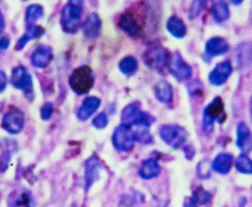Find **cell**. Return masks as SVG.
<instances>
[{"mask_svg":"<svg viewBox=\"0 0 252 207\" xmlns=\"http://www.w3.org/2000/svg\"><path fill=\"white\" fill-rule=\"evenodd\" d=\"M227 119L222 97L216 96L204 108L202 115V129L204 133L211 135L215 131V124L221 125Z\"/></svg>","mask_w":252,"mask_h":207,"instance_id":"cell-1","label":"cell"},{"mask_svg":"<svg viewBox=\"0 0 252 207\" xmlns=\"http://www.w3.org/2000/svg\"><path fill=\"white\" fill-rule=\"evenodd\" d=\"M171 57V53L166 48L157 44L149 46L142 54L143 62L146 67L162 75L168 72Z\"/></svg>","mask_w":252,"mask_h":207,"instance_id":"cell-2","label":"cell"},{"mask_svg":"<svg viewBox=\"0 0 252 207\" xmlns=\"http://www.w3.org/2000/svg\"><path fill=\"white\" fill-rule=\"evenodd\" d=\"M83 1H68L62 8L60 24L62 30L68 34H75L81 26Z\"/></svg>","mask_w":252,"mask_h":207,"instance_id":"cell-3","label":"cell"},{"mask_svg":"<svg viewBox=\"0 0 252 207\" xmlns=\"http://www.w3.org/2000/svg\"><path fill=\"white\" fill-rule=\"evenodd\" d=\"M68 82L75 94L79 96L87 94L94 84V73L90 67L83 65L73 70Z\"/></svg>","mask_w":252,"mask_h":207,"instance_id":"cell-4","label":"cell"},{"mask_svg":"<svg viewBox=\"0 0 252 207\" xmlns=\"http://www.w3.org/2000/svg\"><path fill=\"white\" fill-rule=\"evenodd\" d=\"M121 124L130 127L144 126L151 128L157 121L155 117L141 109L138 102L131 103L126 105L121 112Z\"/></svg>","mask_w":252,"mask_h":207,"instance_id":"cell-5","label":"cell"},{"mask_svg":"<svg viewBox=\"0 0 252 207\" xmlns=\"http://www.w3.org/2000/svg\"><path fill=\"white\" fill-rule=\"evenodd\" d=\"M10 84L14 88L19 90L25 94V97L30 102H32L35 99L33 80L25 66L18 65L12 70Z\"/></svg>","mask_w":252,"mask_h":207,"instance_id":"cell-6","label":"cell"},{"mask_svg":"<svg viewBox=\"0 0 252 207\" xmlns=\"http://www.w3.org/2000/svg\"><path fill=\"white\" fill-rule=\"evenodd\" d=\"M160 139L165 144L178 149L186 143L189 137L187 129L178 125H165L158 129Z\"/></svg>","mask_w":252,"mask_h":207,"instance_id":"cell-7","label":"cell"},{"mask_svg":"<svg viewBox=\"0 0 252 207\" xmlns=\"http://www.w3.org/2000/svg\"><path fill=\"white\" fill-rule=\"evenodd\" d=\"M136 143L132 127L120 124L113 130L112 143L119 152H130L134 149Z\"/></svg>","mask_w":252,"mask_h":207,"instance_id":"cell-8","label":"cell"},{"mask_svg":"<svg viewBox=\"0 0 252 207\" xmlns=\"http://www.w3.org/2000/svg\"><path fill=\"white\" fill-rule=\"evenodd\" d=\"M25 115L22 110L16 107L9 108L2 118L1 127L11 135H18L25 128Z\"/></svg>","mask_w":252,"mask_h":207,"instance_id":"cell-9","label":"cell"},{"mask_svg":"<svg viewBox=\"0 0 252 207\" xmlns=\"http://www.w3.org/2000/svg\"><path fill=\"white\" fill-rule=\"evenodd\" d=\"M168 72L178 82H185L190 79L192 76V67L184 59L178 51L171 53L168 66Z\"/></svg>","mask_w":252,"mask_h":207,"instance_id":"cell-10","label":"cell"},{"mask_svg":"<svg viewBox=\"0 0 252 207\" xmlns=\"http://www.w3.org/2000/svg\"><path fill=\"white\" fill-rule=\"evenodd\" d=\"M233 67L230 60H224L216 63L208 76L209 84L215 87H220L227 82L233 74Z\"/></svg>","mask_w":252,"mask_h":207,"instance_id":"cell-11","label":"cell"},{"mask_svg":"<svg viewBox=\"0 0 252 207\" xmlns=\"http://www.w3.org/2000/svg\"><path fill=\"white\" fill-rule=\"evenodd\" d=\"M230 49V42L226 38L213 36L205 42L203 55L212 60L215 57L225 55Z\"/></svg>","mask_w":252,"mask_h":207,"instance_id":"cell-12","label":"cell"},{"mask_svg":"<svg viewBox=\"0 0 252 207\" xmlns=\"http://www.w3.org/2000/svg\"><path fill=\"white\" fill-rule=\"evenodd\" d=\"M236 146L240 152L249 154L252 151V131L246 122H239L236 127Z\"/></svg>","mask_w":252,"mask_h":207,"instance_id":"cell-13","label":"cell"},{"mask_svg":"<svg viewBox=\"0 0 252 207\" xmlns=\"http://www.w3.org/2000/svg\"><path fill=\"white\" fill-rule=\"evenodd\" d=\"M100 170L101 163L97 156L93 155L86 160L84 164V181L86 191L100 179Z\"/></svg>","mask_w":252,"mask_h":207,"instance_id":"cell-14","label":"cell"},{"mask_svg":"<svg viewBox=\"0 0 252 207\" xmlns=\"http://www.w3.org/2000/svg\"><path fill=\"white\" fill-rule=\"evenodd\" d=\"M54 58L53 49L45 45H40L32 52L30 57L31 65L37 69L49 67Z\"/></svg>","mask_w":252,"mask_h":207,"instance_id":"cell-15","label":"cell"},{"mask_svg":"<svg viewBox=\"0 0 252 207\" xmlns=\"http://www.w3.org/2000/svg\"><path fill=\"white\" fill-rule=\"evenodd\" d=\"M234 155L230 152H219L211 161L212 171L219 175H228L234 165Z\"/></svg>","mask_w":252,"mask_h":207,"instance_id":"cell-16","label":"cell"},{"mask_svg":"<svg viewBox=\"0 0 252 207\" xmlns=\"http://www.w3.org/2000/svg\"><path fill=\"white\" fill-rule=\"evenodd\" d=\"M234 60L239 70H246L252 64V42H243L235 48Z\"/></svg>","mask_w":252,"mask_h":207,"instance_id":"cell-17","label":"cell"},{"mask_svg":"<svg viewBox=\"0 0 252 207\" xmlns=\"http://www.w3.org/2000/svg\"><path fill=\"white\" fill-rule=\"evenodd\" d=\"M118 26L131 39H138L142 33L141 26L131 12H126L120 15Z\"/></svg>","mask_w":252,"mask_h":207,"instance_id":"cell-18","label":"cell"},{"mask_svg":"<svg viewBox=\"0 0 252 207\" xmlns=\"http://www.w3.org/2000/svg\"><path fill=\"white\" fill-rule=\"evenodd\" d=\"M209 12L212 19L217 25H223L230 20V6L226 1H214Z\"/></svg>","mask_w":252,"mask_h":207,"instance_id":"cell-19","label":"cell"},{"mask_svg":"<svg viewBox=\"0 0 252 207\" xmlns=\"http://www.w3.org/2000/svg\"><path fill=\"white\" fill-rule=\"evenodd\" d=\"M100 103L101 101L98 97L94 96L86 97L82 105L78 108L76 113L78 119L81 122H86L98 109Z\"/></svg>","mask_w":252,"mask_h":207,"instance_id":"cell-20","label":"cell"},{"mask_svg":"<svg viewBox=\"0 0 252 207\" xmlns=\"http://www.w3.org/2000/svg\"><path fill=\"white\" fill-rule=\"evenodd\" d=\"M102 29V21L97 13L89 15L83 24V30L88 39H97L100 36Z\"/></svg>","mask_w":252,"mask_h":207,"instance_id":"cell-21","label":"cell"},{"mask_svg":"<svg viewBox=\"0 0 252 207\" xmlns=\"http://www.w3.org/2000/svg\"><path fill=\"white\" fill-rule=\"evenodd\" d=\"M45 33V29L39 25H34L25 28V32L18 39L15 44V49L17 52H21L26 47L28 42L34 39H39Z\"/></svg>","mask_w":252,"mask_h":207,"instance_id":"cell-22","label":"cell"},{"mask_svg":"<svg viewBox=\"0 0 252 207\" xmlns=\"http://www.w3.org/2000/svg\"><path fill=\"white\" fill-rule=\"evenodd\" d=\"M156 99L161 104L169 105L174 99V90L172 86L166 80H161L154 87Z\"/></svg>","mask_w":252,"mask_h":207,"instance_id":"cell-23","label":"cell"},{"mask_svg":"<svg viewBox=\"0 0 252 207\" xmlns=\"http://www.w3.org/2000/svg\"><path fill=\"white\" fill-rule=\"evenodd\" d=\"M161 173V167L156 158H148L141 163L138 175L143 180H150L158 177Z\"/></svg>","mask_w":252,"mask_h":207,"instance_id":"cell-24","label":"cell"},{"mask_svg":"<svg viewBox=\"0 0 252 207\" xmlns=\"http://www.w3.org/2000/svg\"><path fill=\"white\" fill-rule=\"evenodd\" d=\"M166 29L171 36L178 39H184L188 32L185 22L177 15H172L167 20Z\"/></svg>","mask_w":252,"mask_h":207,"instance_id":"cell-25","label":"cell"},{"mask_svg":"<svg viewBox=\"0 0 252 207\" xmlns=\"http://www.w3.org/2000/svg\"><path fill=\"white\" fill-rule=\"evenodd\" d=\"M44 17V8L39 4H31L26 8L25 14V28L36 25V22Z\"/></svg>","mask_w":252,"mask_h":207,"instance_id":"cell-26","label":"cell"},{"mask_svg":"<svg viewBox=\"0 0 252 207\" xmlns=\"http://www.w3.org/2000/svg\"><path fill=\"white\" fill-rule=\"evenodd\" d=\"M234 166L238 173L243 175H252V159L249 154L240 152L235 158Z\"/></svg>","mask_w":252,"mask_h":207,"instance_id":"cell-27","label":"cell"},{"mask_svg":"<svg viewBox=\"0 0 252 207\" xmlns=\"http://www.w3.org/2000/svg\"><path fill=\"white\" fill-rule=\"evenodd\" d=\"M190 198L197 207H199L210 204L212 202V194L204 187L199 186L192 192Z\"/></svg>","mask_w":252,"mask_h":207,"instance_id":"cell-28","label":"cell"},{"mask_svg":"<svg viewBox=\"0 0 252 207\" xmlns=\"http://www.w3.org/2000/svg\"><path fill=\"white\" fill-rule=\"evenodd\" d=\"M119 70L126 76H131L137 72L138 63L132 56L123 57L118 64Z\"/></svg>","mask_w":252,"mask_h":207,"instance_id":"cell-29","label":"cell"},{"mask_svg":"<svg viewBox=\"0 0 252 207\" xmlns=\"http://www.w3.org/2000/svg\"><path fill=\"white\" fill-rule=\"evenodd\" d=\"M9 207H32V199L28 191H24L16 194L8 201Z\"/></svg>","mask_w":252,"mask_h":207,"instance_id":"cell-30","label":"cell"},{"mask_svg":"<svg viewBox=\"0 0 252 207\" xmlns=\"http://www.w3.org/2000/svg\"><path fill=\"white\" fill-rule=\"evenodd\" d=\"M188 95L192 98H201L205 93V85L199 78L192 80L187 85Z\"/></svg>","mask_w":252,"mask_h":207,"instance_id":"cell-31","label":"cell"},{"mask_svg":"<svg viewBox=\"0 0 252 207\" xmlns=\"http://www.w3.org/2000/svg\"><path fill=\"white\" fill-rule=\"evenodd\" d=\"M196 177L200 180H209L212 177V169L209 159H202L196 165Z\"/></svg>","mask_w":252,"mask_h":207,"instance_id":"cell-32","label":"cell"},{"mask_svg":"<svg viewBox=\"0 0 252 207\" xmlns=\"http://www.w3.org/2000/svg\"><path fill=\"white\" fill-rule=\"evenodd\" d=\"M149 128H150L138 126L135 129H133L136 142L142 143V144H151L154 142V137H153Z\"/></svg>","mask_w":252,"mask_h":207,"instance_id":"cell-33","label":"cell"},{"mask_svg":"<svg viewBox=\"0 0 252 207\" xmlns=\"http://www.w3.org/2000/svg\"><path fill=\"white\" fill-rule=\"evenodd\" d=\"M207 1H192L189 5L188 19L193 21L201 15L207 6Z\"/></svg>","mask_w":252,"mask_h":207,"instance_id":"cell-34","label":"cell"},{"mask_svg":"<svg viewBox=\"0 0 252 207\" xmlns=\"http://www.w3.org/2000/svg\"><path fill=\"white\" fill-rule=\"evenodd\" d=\"M108 117L105 112H100L97 116L93 118V126L97 129H103L108 125Z\"/></svg>","mask_w":252,"mask_h":207,"instance_id":"cell-35","label":"cell"},{"mask_svg":"<svg viewBox=\"0 0 252 207\" xmlns=\"http://www.w3.org/2000/svg\"><path fill=\"white\" fill-rule=\"evenodd\" d=\"M54 112V105L52 102H46L41 106L40 118L43 121H49Z\"/></svg>","mask_w":252,"mask_h":207,"instance_id":"cell-36","label":"cell"},{"mask_svg":"<svg viewBox=\"0 0 252 207\" xmlns=\"http://www.w3.org/2000/svg\"><path fill=\"white\" fill-rule=\"evenodd\" d=\"M11 158V152L8 150L4 151L0 155V172L4 173L8 168L10 160Z\"/></svg>","mask_w":252,"mask_h":207,"instance_id":"cell-37","label":"cell"},{"mask_svg":"<svg viewBox=\"0 0 252 207\" xmlns=\"http://www.w3.org/2000/svg\"><path fill=\"white\" fill-rule=\"evenodd\" d=\"M8 84V77L3 70H0V94L5 91Z\"/></svg>","mask_w":252,"mask_h":207,"instance_id":"cell-38","label":"cell"},{"mask_svg":"<svg viewBox=\"0 0 252 207\" xmlns=\"http://www.w3.org/2000/svg\"><path fill=\"white\" fill-rule=\"evenodd\" d=\"M11 44V37L6 34L0 38V50L5 51L9 48Z\"/></svg>","mask_w":252,"mask_h":207,"instance_id":"cell-39","label":"cell"},{"mask_svg":"<svg viewBox=\"0 0 252 207\" xmlns=\"http://www.w3.org/2000/svg\"><path fill=\"white\" fill-rule=\"evenodd\" d=\"M183 151L185 152V157L188 160H192L196 155V149L192 146H185L183 148Z\"/></svg>","mask_w":252,"mask_h":207,"instance_id":"cell-40","label":"cell"},{"mask_svg":"<svg viewBox=\"0 0 252 207\" xmlns=\"http://www.w3.org/2000/svg\"><path fill=\"white\" fill-rule=\"evenodd\" d=\"M5 28V17L2 11L0 10V35L2 34Z\"/></svg>","mask_w":252,"mask_h":207,"instance_id":"cell-41","label":"cell"},{"mask_svg":"<svg viewBox=\"0 0 252 207\" xmlns=\"http://www.w3.org/2000/svg\"><path fill=\"white\" fill-rule=\"evenodd\" d=\"M248 204V198L246 196H241L238 200V207H246Z\"/></svg>","mask_w":252,"mask_h":207,"instance_id":"cell-42","label":"cell"},{"mask_svg":"<svg viewBox=\"0 0 252 207\" xmlns=\"http://www.w3.org/2000/svg\"><path fill=\"white\" fill-rule=\"evenodd\" d=\"M230 2L234 6H239V5H241L243 4V0H232V1H230Z\"/></svg>","mask_w":252,"mask_h":207,"instance_id":"cell-43","label":"cell"},{"mask_svg":"<svg viewBox=\"0 0 252 207\" xmlns=\"http://www.w3.org/2000/svg\"><path fill=\"white\" fill-rule=\"evenodd\" d=\"M250 114H251V118H252V97H251Z\"/></svg>","mask_w":252,"mask_h":207,"instance_id":"cell-44","label":"cell"}]
</instances>
